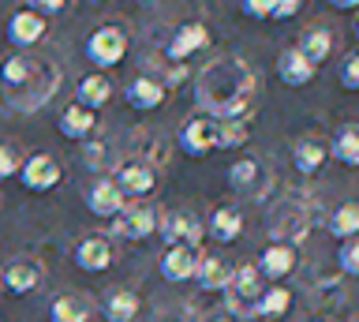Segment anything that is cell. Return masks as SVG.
Returning a JSON list of instances; mask_svg holds the SVG:
<instances>
[{"instance_id": "8d00e7d4", "label": "cell", "mask_w": 359, "mask_h": 322, "mask_svg": "<svg viewBox=\"0 0 359 322\" xmlns=\"http://www.w3.org/2000/svg\"><path fill=\"white\" fill-rule=\"evenodd\" d=\"M30 12L38 15V19H45V15H60V12H67V4L64 0H30Z\"/></svg>"}, {"instance_id": "277c9868", "label": "cell", "mask_w": 359, "mask_h": 322, "mask_svg": "<svg viewBox=\"0 0 359 322\" xmlns=\"http://www.w3.org/2000/svg\"><path fill=\"white\" fill-rule=\"evenodd\" d=\"M60 161L53 158V154H30L27 161L19 165V184L27 187V192L34 195H45V192H53L56 184H60Z\"/></svg>"}, {"instance_id": "60d3db41", "label": "cell", "mask_w": 359, "mask_h": 322, "mask_svg": "<svg viewBox=\"0 0 359 322\" xmlns=\"http://www.w3.org/2000/svg\"><path fill=\"white\" fill-rule=\"evenodd\" d=\"M210 322H236L232 315H217V318H210Z\"/></svg>"}, {"instance_id": "d6986e66", "label": "cell", "mask_w": 359, "mask_h": 322, "mask_svg": "<svg viewBox=\"0 0 359 322\" xmlns=\"http://www.w3.org/2000/svg\"><path fill=\"white\" fill-rule=\"evenodd\" d=\"M325 158H330V150H325V142L314 139V135H303V139H296V147H292V165H296L299 176H314L325 165Z\"/></svg>"}, {"instance_id": "4fadbf2b", "label": "cell", "mask_w": 359, "mask_h": 322, "mask_svg": "<svg viewBox=\"0 0 359 322\" xmlns=\"http://www.w3.org/2000/svg\"><path fill=\"white\" fill-rule=\"evenodd\" d=\"M266 180H269L266 161L255 158V154H243V158L232 161V169H229V184L236 187V192H243V195H262Z\"/></svg>"}, {"instance_id": "ffe728a7", "label": "cell", "mask_w": 359, "mask_h": 322, "mask_svg": "<svg viewBox=\"0 0 359 322\" xmlns=\"http://www.w3.org/2000/svg\"><path fill=\"white\" fill-rule=\"evenodd\" d=\"M206 46H210V30L202 23H184L172 34V41H168V60H187L191 53H198Z\"/></svg>"}, {"instance_id": "8992f818", "label": "cell", "mask_w": 359, "mask_h": 322, "mask_svg": "<svg viewBox=\"0 0 359 322\" xmlns=\"http://www.w3.org/2000/svg\"><path fill=\"white\" fill-rule=\"evenodd\" d=\"M56 83H60V75H56L53 64H38V72H34V79L22 86V90L8 94L11 109H19V113H30V109H38L49 102V94L56 90Z\"/></svg>"}, {"instance_id": "5bb4252c", "label": "cell", "mask_w": 359, "mask_h": 322, "mask_svg": "<svg viewBox=\"0 0 359 322\" xmlns=\"http://www.w3.org/2000/svg\"><path fill=\"white\" fill-rule=\"evenodd\" d=\"M123 98H128V105L139 109V113H154V109L165 105L168 86L161 79H154V75H135L128 83V90H123Z\"/></svg>"}, {"instance_id": "5b68a950", "label": "cell", "mask_w": 359, "mask_h": 322, "mask_svg": "<svg viewBox=\"0 0 359 322\" xmlns=\"http://www.w3.org/2000/svg\"><path fill=\"white\" fill-rule=\"evenodd\" d=\"M112 184H116L120 195L142 199V195H150L154 187H157V173H154L150 161L131 158V161H120V165H116V173H112Z\"/></svg>"}, {"instance_id": "cb8c5ba5", "label": "cell", "mask_w": 359, "mask_h": 322, "mask_svg": "<svg viewBox=\"0 0 359 322\" xmlns=\"http://www.w3.org/2000/svg\"><path fill=\"white\" fill-rule=\"evenodd\" d=\"M90 315H94V307L79 293L53 296V304H49V322H90Z\"/></svg>"}, {"instance_id": "603a6c76", "label": "cell", "mask_w": 359, "mask_h": 322, "mask_svg": "<svg viewBox=\"0 0 359 322\" xmlns=\"http://www.w3.org/2000/svg\"><path fill=\"white\" fill-rule=\"evenodd\" d=\"M240 232H243V210L240 206L224 203V206H217L210 214V236L213 240L232 243V240H240Z\"/></svg>"}, {"instance_id": "4316f807", "label": "cell", "mask_w": 359, "mask_h": 322, "mask_svg": "<svg viewBox=\"0 0 359 322\" xmlns=\"http://www.w3.org/2000/svg\"><path fill=\"white\" fill-rule=\"evenodd\" d=\"M296 53L311 64L314 72H318V64H322V60H330V53H333V34H330L325 27H314V30H307V34L299 38Z\"/></svg>"}, {"instance_id": "4dcf8cb0", "label": "cell", "mask_w": 359, "mask_h": 322, "mask_svg": "<svg viewBox=\"0 0 359 322\" xmlns=\"http://www.w3.org/2000/svg\"><path fill=\"white\" fill-rule=\"evenodd\" d=\"M101 311H105L109 322H135V315H139V296L131 288H112L105 296V304H101Z\"/></svg>"}, {"instance_id": "7402d4cb", "label": "cell", "mask_w": 359, "mask_h": 322, "mask_svg": "<svg viewBox=\"0 0 359 322\" xmlns=\"http://www.w3.org/2000/svg\"><path fill=\"white\" fill-rule=\"evenodd\" d=\"M56 128H60V135L64 139H90L94 135V128H97V116L90 113V109H83V105H67L64 113H60V120H56Z\"/></svg>"}, {"instance_id": "30bf717a", "label": "cell", "mask_w": 359, "mask_h": 322, "mask_svg": "<svg viewBox=\"0 0 359 322\" xmlns=\"http://www.w3.org/2000/svg\"><path fill=\"white\" fill-rule=\"evenodd\" d=\"M41 277H45V266L38 259H30V255H19V259H11L4 270H0V281H4L8 293H15V296L34 293V288L41 285Z\"/></svg>"}, {"instance_id": "484cf974", "label": "cell", "mask_w": 359, "mask_h": 322, "mask_svg": "<svg viewBox=\"0 0 359 322\" xmlns=\"http://www.w3.org/2000/svg\"><path fill=\"white\" fill-rule=\"evenodd\" d=\"M112 102V83L105 79V75H86V79H79V90H75V105L90 109V113H97L101 105Z\"/></svg>"}, {"instance_id": "7c38bea8", "label": "cell", "mask_w": 359, "mask_h": 322, "mask_svg": "<svg viewBox=\"0 0 359 322\" xmlns=\"http://www.w3.org/2000/svg\"><path fill=\"white\" fill-rule=\"evenodd\" d=\"M75 266L86 274H105L112 266V240L101 236V232H94V236H83L75 243Z\"/></svg>"}, {"instance_id": "8fae6325", "label": "cell", "mask_w": 359, "mask_h": 322, "mask_svg": "<svg viewBox=\"0 0 359 322\" xmlns=\"http://www.w3.org/2000/svg\"><path fill=\"white\" fill-rule=\"evenodd\" d=\"M229 307L232 311H251L255 300L262 296V277L255 266H232V281H229Z\"/></svg>"}, {"instance_id": "d4e9b609", "label": "cell", "mask_w": 359, "mask_h": 322, "mask_svg": "<svg viewBox=\"0 0 359 322\" xmlns=\"http://www.w3.org/2000/svg\"><path fill=\"white\" fill-rule=\"evenodd\" d=\"M34 72H38V60H30L27 53H11V57H4V64H0V83L8 86V94H15L34 79Z\"/></svg>"}, {"instance_id": "f1b7e54d", "label": "cell", "mask_w": 359, "mask_h": 322, "mask_svg": "<svg viewBox=\"0 0 359 322\" xmlns=\"http://www.w3.org/2000/svg\"><path fill=\"white\" fill-rule=\"evenodd\" d=\"M288 307H292V288L269 285V288H262V296L255 300L251 315H258V318H280V315H288Z\"/></svg>"}, {"instance_id": "ba28073f", "label": "cell", "mask_w": 359, "mask_h": 322, "mask_svg": "<svg viewBox=\"0 0 359 322\" xmlns=\"http://www.w3.org/2000/svg\"><path fill=\"white\" fill-rule=\"evenodd\" d=\"M255 270L262 281L280 285L292 270H296V248H292V243H277V240L266 243L262 255H258V262H255Z\"/></svg>"}, {"instance_id": "6da1fadb", "label": "cell", "mask_w": 359, "mask_h": 322, "mask_svg": "<svg viewBox=\"0 0 359 322\" xmlns=\"http://www.w3.org/2000/svg\"><path fill=\"white\" fill-rule=\"evenodd\" d=\"M255 94V72L240 57H217L198 72L195 102L210 120H240Z\"/></svg>"}, {"instance_id": "d590c367", "label": "cell", "mask_w": 359, "mask_h": 322, "mask_svg": "<svg viewBox=\"0 0 359 322\" xmlns=\"http://www.w3.org/2000/svg\"><path fill=\"white\" fill-rule=\"evenodd\" d=\"M341 86L344 90H359V53H348L341 60Z\"/></svg>"}, {"instance_id": "44dd1931", "label": "cell", "mask_w": 359, "mask_h": 322, "mask_svg": "<svg viewBox=\"0 0 359 322\" xmlns=\"http://www.w3.org/2000/svg\"><path fill=\"white\" fill-rule=\"evenodd\" d=\"M86 206H90V214H97V217H116L123 210V195L116 192L112 180H94L86 192Z\"/></svg>"}, {"instance_id": "f546056e", "label": "cell", "mask_w": 359, "mask_h": 322, "mask_svg": "<svg viewBox=\"0 0 359 322\" xmlns=\"http://www.w3.org/2000/svg\"><path fill=\"white\" fill-rule=\"evenodd\" d=\"M325 150H330L341 165L355 169V165H359V128L355 124H341V128H337V135H333V142Z\"/></svg>"}, {"instance_id": "ab89813d", "label": "cell", "mask_w": 359, "mask_h": 322, "mask_svg": "<svg viewBox=\"0 0 359 322\" xmlns=\"http://www.w3.org/2000/svg\"><path fill=\"white\" fill-rule=\"evenodd\" d=\"M333 8H337V12H355L359 0H333Z\"/></svg>"}, {"instance_id": "83f0119b", "label": "cell", "mask_w": 359, "mask_h": 322, "mask_svg": "<svg viewBox=\"0 0 359 322\" xmlns=\"http://www.w3.org/2000/svg\"><path fill=\"white\" fill-rule=\"evenodd\" d=\"M277 75H280V83H285V86H296V90H299V86H307V83L314 79V68H311V64L296 53V46H292V49L280 53V60H277Z\"/></svg>"}, {"instance_id": "e575fe53", "label": "cell", "mask_w": 359, "mask_h": 322, "mask_svg": "<svg viewBox=\"0 0 359 322\" xmlns=\"http://www.w3.org/2000/svg\"><path fill=\"white\" fill-rule=\"evenodd\" d=\"M19 150L11 147V142H0V180H11V176H19Z\"/></svg>"}, {"instance_id": "7a4b0ae2", "label": "cell", "mask_w": 359, "mask_h": 322, "mask_svg": "<svg viewBox=\"0 0 359 322\" xmlns=\"http://www.w3.org/2000/svg\"><path fill=\"white\" fill-rule=\"evenodd\" d=\"M86 57L94 60L101 72H105V68H116V64L128 57V30L116 27V23L97 27L94 34L86 38Z\"/></svg>"}, {"instance_id": "9c48e42d", "label": "cell", "mask_w": 359, "mask_h": 322, "mask_svg": "<svg viewBox=\"0 0 359 322\" xmlns=\"http://www.w3.org/2000/svg\"><path fill=\"white\" fill-rule=\"evenodd\" d=\"M266 225H269L277 243H292V248H296V240L307 236V210L296 206V203H280Z\"/></svg>"}, {"instance_id": "d6a6232c", "label": "cell", "mask_w": 359, "mask_h": 322, "mask_svg": "<svg viewBox=\"0 0 359 322\" xmlns=\"http://www.w3.org/2000/svg\"><path fill=\"white\" fill-rule=\"evenodd\" d=\"M247 142V124L243 120H221V150L243 147Z\"/></svg>"}, {"instance_id": "ac0fdd59", "label": "cell", "mask_w": 359, "mask_h": 322, "mask_svg": "<svg viewBox=\"0 0 359 322\" xmlns=\"http://www.w3.org/2000/svg\"><path fill=\"white\" fill-rule=\"evenodd\" d=\"M195 266H198V248H165V255H161V277L168 285L191 281Z\"/></svg>"}, {"instance_id": "52a82bcc", "label": "cell", "mask_w": 359, "mask_h": 322, "mask_svg": "<svg viewBox=\"0 0 359 322\" xmlns=\"http://www.w3.org/2000/svg\"><path fill=\"white\" fill-rule=\"evenodd\" d=\"M157 229V210L154 206H142V203H135V206H123L116 217H112V236L116 240H146L150 232Z\"/></svg>"}, {"instance_id": "2e32d148", "label": "cell", "mask_w": 359, "mask_h": 322, "mask_svg": "<svg viewBox=\"0 0 359 322\" xmlns=\"http://www.w3.org/2000/svg\"><path fill=\"white\" fill-rule=\"evenodd\" d=\"M45 19H38L30 12V8H15L11 12V19H8V41L15 49H30V46H38V41L45 38Z\"/></svg>"}, {"instance_id": "74e56055", "label": "cell", "mask_w": 359, "mask_h": 322, "mask_svg": "<svg viewBox=\"0 0 359 322\" xmlns=\"http://www.w3.org/2000/svg\"><path fill=\"white\" fill-rule=\"evenodd\" d=\"M240 12L247 19H269V12H273V0H243Z\"/></svg>"}, {"instance_id": "e0dca14e", "label": "cell", "mask_w": 359, "mask_h": 322, "mask_svg": "<svg viewBox=\"0 0 359 322\" xmlns=\"http://www.w3.org/2000/svg\"><path fill=\"white\" fill-rule=\"evenodd\" d=\"M191 281H198L202 293H221L232 281V262L221 259V255H198V266H195Z\"/></svg>"}, {"instance_id": "1f68e13d", "label": "cell", "mask_w": 359, "mask_h": 322, "mask_svg": "<svg viewBox=\"0 0 359 322\" xmlns=\"http://www.w3.org/2000/svg\"><path fill=\"white\" fill-rule=\"evenodd\" d=\"M330 232H333L337 240H352L355 232H359V203L337 206L333 217H330Z\"/></svg>"}, {"instance_id": "b9f144b4", "label": "cell", "mask_w": 359, "mask_h": 322, "mask_svg": "<svg viewBox=\"0 0 359 322\" xmlns=\"http://www.w3.org/2000/svg\"><path fill=\"white\" fill-rule=\"evenodd\" d=\"M307 322H318V318H307Z\"/></svg>"}, {"instance_id": "9a60e30c", "label": "cell", "mask_w": 359, "mask_h": 322, "mask_svg": "<svg viewBox=\"0 0 359 322\" xmlns=\"http://www.w3.org/2000/svg\"><path fill=\"white\" fill-rule=\"evenodd\" d=\"M161 236L168 240V248H198L202 240V221L187 210H176L161 221Z\"/></svg>"}, {"instance_id": "3957f363", "label": "cell", "mask_w": 359, "mask_h": 322, "mask_svg": "<svg viewBox=\"0 0 359 322\" xmlns=\"http://www.w3.org/2000/svg\"><path fill=\"white\" fill-rule=\"evenodd\" d=\"M180 150L187 158H206V154L221 150V120L210 116H195L180 128Z\"/></svg>"}, {"instance_id": "f35d334b", "label": "cell", "mask_w": 359, "mask_h": 322, "mask_svg": "<svg viewBox=\"0 0 359 322\" xmlns=\"http://www.w3.org/2000/svg\"><path fill=\"white\" fill-rule=\"evenodd\" d=\"M299 0H273V12H269V19H292L299 15Z\"/></svg>"}, {"instance_id": "836d02e7", "label": "cell", "mask_w": 359, "mask_h": 322, "mask_svg": "<svg viewBox=\"0 0 359 322\" xmlns=\"http://www.w3.org/2000/svg\"><path fill=\"white\" fill-rule=\"evenodd\" d=\"M337 262H341V274L344 277H355L359 274V243L355 240H344L341 251H337Z\"/></svg>"}]
</instances>
